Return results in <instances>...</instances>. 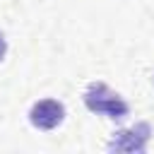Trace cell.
I'll return each mask as SVG.
<instances>
[{"mask_svg": "<svg viewBox=\"0 0 154 154\" xmlns=\"http://www.w3.org/2000/svg\"><path fill=\"white\" fill-rule=\"evenodd\" d=\"M84 103H87V108L91 111V113H101V116H108V118H125L128 116V111H130V106L116 94V91H111L106 84H101V82H96V84H91L87 91H84Z\"/></svg>", "mask_w": 154, "mask_h": 154, "instance_id": "6da1fadb", "label": "cell"}, {"mask_svg": "<svg viewBox=\"0 0 154 154\" xmlns=\"http://www.w3.org/2000/svg\"><path fill=\"white\" fill-rule=\"evenodd\" d=\"M63 118H65V108H63V103L55 101V99H43V101H38V103H34V108H31V113H29L31 125H36V128H41V130H53V128H58V125L63 123Z\"/></svg>", "mask_w": 154, "mask_h": 154, "instance_id": "7a4b0ae2", "label": "cell"}, {"mask_svg": "<svg viewBox=\"0 0 154 154\" xmlns=\"http://www.w3.org/2000/svg\"><path fill=\"white\" fill-rule=\"evenodd\" d=\"M147 140H149V125L140 123L137 128L116 132L113 140L108 142V149L111 152H144Z\"/></svg>", "mask_w": 154, "mask_h": 154, "instance_id": "3957f363", "label": "cell"}, {"mask_svg": "<svg viewBox=\"0 0 154 154\" xmlns=\"http://www.w3.org/2000/svg\"><path fill=\"white\" fill-rule=\"evenodd\" d=\"M5 51H7V43H5V36H2V31H0V60L5 58Z\"/></svg>", "mask_w": 154, "mask_h": 154, "instance_id": "277c9868", "label": "cell"}]
</instances>
